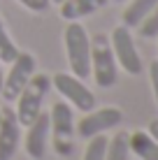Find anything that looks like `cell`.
Here are the masks:
<instances>
[{"instance_id": "1", "label": "cell", "mask_w": 158, "mask_h": 160, "mask_svg": "<svg viewBox=\"0 0 158 160\" xmlns=\"http://www.w3.org/2000/svg\"><path fill=\"white\" fill-rule=\"evenodd\" d=\"M74 114L65 100H56L51 104V112H49V142L56 156L68 158L74 148Z\"/></svg>"}, {"instance_id": "2", "label": "cell", "mask_w": 158, "mask_h": 160, "mask_svg": "<svg viewBox=\"0 0 158 160\" xmlns=\"http://www.w3.org/2000/svg\"><path fill=\"white\" fill-rule=\"evenodd\" d=\"M63 44L70 72L79 79H86L91 74V37L79 21H68L63 30Z\"/></svg>"}, {"instance_id": "3", "label": "cell", "mask_w": 158, "mask_h": 160, "mask_svg": "<svg viewBox=\"0 0 158 160\" xmlns=\"http://www.w3.org/2000/svg\"><path fill=\"white\" fill-rule=\"evenodd\" d=\"M49 91H51V77L49 74H42V72H35L30 77V81L26 84V88L19 93V98H16V118H19L21 128H26V125H30L33 121L40 116L42 112V104H44V98L49 95Z\"/></svg>"}, {"instance_id": "4", "label": "cell", "mask_w": 158, "mask_h": 160, "mask_svg": "<svg viewBox=\"0 0 158 160\" xmlns=\"http://www.w3.org/2000/svg\"><path fill=\"white\" fill-rule=\"evenodd\" d=\"M91 77L98 88H112L119 79V65L107 35L91 37Z\"/></svg>"}, {"instance_id": "5", "label": "cell", "mask_w": 158, "mask_h": 160, "mask_svg": "<svg viewBox=\"0 0 158 160\" xmlns=\"http://www.w3.org/2000/svg\"><path fill=\"white\" fill-rule=\"evenodd\" d=\"M51 88H56V93L63 98L70 107H74L77 112H91L95 107V93L84 84V79L74 77L72 72H56L51 77Z\"/></svg>"}, {"instance_id": "6", "label": "cell", "mask_w": 158, "mask_h": 160, "mask_svg": "<svg viewBox=\"0 0 158 160\" xmlns=\"http://www.w3.org/2000/svg\"><path fill=\"white\" fill-rule=\"evenodd\" d=\"M35 70H37L35 56L28 51H19V56L9 63V72L3 79V91H0L3 100L14 102L19 98V93L26 88V84L30 81V77L35 74Z\"/></svg>"}, {"instance_id": "7", "label": "cell", "mask_w": 158, "mask_h": 160, "mask_svg": "<svg viewBox=\"0 0 158 160\" xmlns=\"http://www.w3.org/2000/svg\"><path fill=\"white\" fill-rule=\"evenodd\" d=\"M123 123V112L119 107H93L91 112H86L77 123H74V130H77L79 137L89 139V137H95V135H105L107 130H114Z\"/></svg>"}, {"instance_id": "8", "label": "cell", "mask_w": 158, "mask_h": 160, "mask_svg": "<svg viewBox=\"0 0 158 160\" xmlns=\"http://www.w3.org/2000/svg\"><path fill=\"white\" fill-rule=\"evenodd\" d=\"M110 47L114 51L116 65H121L123 72H128L133 77L142 72V56H140L137 47H135V37H133V32H130V28H126L123 23H119L110 35Z\"/></svg>"}, {"instance_id": "9", "label": "cell", "mask_w": 158, "mask_h": 160, "mask_svg": "<svg viewBox=\"0 0 158 160\" xmlns=\"http://www.w3.org/2000/svg\"><path fill=\"white\" fill-rule=\"evenodd\" d=\"M23 148L30 160H42L49 148V112H40V116L26 125Z\"/></svg>"}, {"instance_id": "10", "label": "cell", "mask_w": 158, "mask_h": 160, "mask_svg": "<svg viewBox=\"0 0 158 160\" xmlns=\"http://www.w3.org/2000/svg\"><path fill=\"white\" fill-rule=\"evenodd\" d=\"M21 142V123L9 107L0 109V160H12Z\"/></svg>"}, {"instance_id": "11", "label": "cell", "mask_w": 158, "mask_h": 160, "mask_svg": "<svg viewBox=\"0 0 158 160\" xmlns=\"http://www.w3.org/2000/svg\"><path fill=\"white\" fill-rule=\"evenodd\" d=\"M107 5H110V0H63L58 5V14L65 21H79V19H86V16L100 12Z\"/></svg>"}, {"instance_id": "12", "label": "cell", "mask_w": 158, "mask_h": 160, "mask_svg": "<svg viewBox=\"0 0 158 160\" xmlns=\"http://www.w3.org/2000/svg\"><path fill=\"white\" fill-rule=\"evenodd\" d=\"M130 153L140 160H158V142L146 130H133L128 132Z\"/></svg>"}, {"instance_id": "13", "label": "cell", "mask_w": 158, "mask_h": 160, "mask_svg": "<svg viewBox=\"0 0 158 160\" xmlns=\"http://www.w3.org/2000/svg\"><path fill=\"white\" fill-rule=\"evenodd\" d=\"M158 5V0H130L126 5V9H123V16H121V23L126 26V28H137L140 23H142V19L146 14L151 12Z\"/></svg>"}, {"instance_id": "14", "label": "cell", "mask_w": 158, "mask_h": 160, "mask_svg": "<svg viewBox=\"0 0 158 160\" xmlns=\"http://www.w3.org/2000/svg\"><path fill=\"white\" fill-rule=\"evenodd\" d=\"M130 158V144H128V132L119 130L114 137H110L107 142V151L105 160H128Z\"/></svg>"}, {"instance_id": "15", "label": "cell", "mask_w": 158, "mask_h": 160, "mask_svg": "<svg viewBox=\"0 0 158 160\" xmlns=\"http://www.w3.org/2000/svg\"><path fill=\"white\" fill-rule=\"evenodd\" d=\"M107 135H95L86 139V148L81 153V160H105V151H107Z\"/></svg>"}, {"instance_id": "16", "label": "cell", "mask_w": 158, "mask_h": 160, "mask_svg": "<svg viewBox=\"0 0 158 160\" xmlns=\"http://www.w3.org/2000/svg\"><path fill=\"white\" fill-rule=\"evenodd\" d=\"M16 56H19V47L9 37L7 28H5V21L0 16V63H12Z\"/></svg>"}, {"instance_id": "17", "label": "cell", "mask_w": 158, "mask_h": 160, "mask_svg": "<svg viewBox=\"0 0 158 160\" xmlns=\"http://www.w3.org/2000/svg\"><path fill=\"white\" fill-rule=\"evenodd\" d=\"M137 30H140V37H144V40L158 37V5L142 19V23L137 26Z\"/></svg>"}, {"instance_id": "18", "label": "cell", "mask_w": 158, "mask_h": 160, "mask_svg": "<svg viewBox=\"0 0 158 160\" xmlns=\"http://www.w3.org/2000/svg\"><path fill=\"white\" fill-rule=\"evenodd\" d=\"M19 5H23L26 9H30V12H47L49 5H51V0H16Z\"/></svg>"}, {"instance_id": "19", "label": "cell", "mask_w": 158, "mask_h": 160, "mask_svg": "<svg viewBox=\"0 0 158 160\" xmlns=\"http://www.w3.org/2000/svg\"><path fill=\"white\" fill-rule=\"evenodd\" d=\"M149 79H151V91H154V98L158 104V60H154L149 65Z\"/></svg>"}, {"instance_id": "20", "label": "cell", "mask_w": 158, "mask_h": 160, "mask_svg": "<svg viewBox=\"0 0 158 160\" xmlns=\"http://www.w3.org/2000/svg\"><path fill=\"white\" fill-rule=\"evenodd\" d=\"M146 132H149L151 137L158 142V118H154V121H149V125H146Z\"/></svg>"}, {"instance_id": "21", "label": "cell", "mask_w": 158, "mask_h": 160, "mask_svg": "<svg viewBox=\"0 0 158 160\" xmlns=\"http://www.w3.org/2000/svg\"><path fill=\"white\" fill-rule=\"evenodd\" d=\"M3 79H5V72H3V63H0V91H3Z\"/></svg>"}, {"instance_id": "22", "label": "cell", "mask_w": 158, "mask_h": 160, "mask_svg": "<svg viewBox=\"0 0 158 160\" xmlns=\"http://www.w3.org/2000/svg\"><path fill=\"white\" fill-rule=\"evenodd\" d=\"M51 2H56V5H61V2H63V0H51Z\"/></svg>"}, {"instance_id": "23", "label": "cell", "mask_w": 158, "mask_h": 160, "mask_svg": "<svg viewBox=\"0 0 158 160\" xmlns=\"http://www.w3.org/2000/svg\"><path fill=\"white\" fill-rule=\"evenodd\" d=\"M110 2H123V0H110Z\"/></svg>"}]
</instances>
